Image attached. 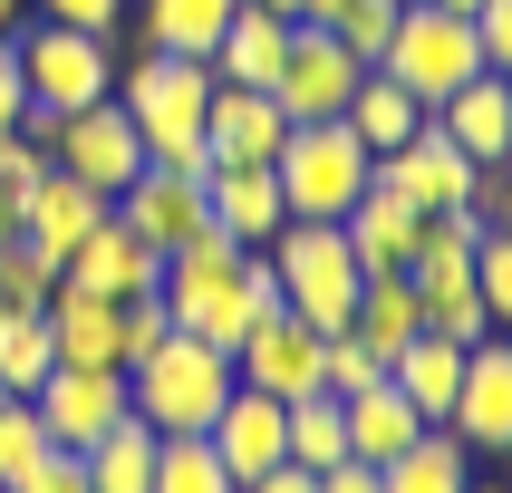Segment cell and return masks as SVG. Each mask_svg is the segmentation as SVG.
<instances>
[{
    "label": "cell",
    "instance_id": "39",
    "mask_svg": "<svg viewBox=\"0 0 512 493\" xmlns=\"http://www.w3.org/2000/svg\"><path fill=\"white\" fill-rule=\"evenodd\" d=\"M29 20H68V29L116 39V29H126V0H29Z\"/></svg>",
    "mask_w": 512,
    "mask_h": 493
},
{
    "label": "cell",
    "instance_id": "32",
    "mask_svg": "<svg viewBox=\"0 0 512 493\" xmlns=\"http://www.w3.org/2000/svg\"><path fill=\"white\" fill-rule=\"evenodd\" d=\"M145 493H242L213 455V435H155V484Z\"/></svg>",
    "mask_w": 512,
    "mask_h": 493
},
{
    "label": "cell",
    "instance_id": "8",
    "mask_svg": "<svg viewBox=\"0 0 512 493\" xmlns=\"http://www.w3.org/2000/svg\"><path fill=\"white\" fill-rule=\"evenodd\" d=\"M49 165L58 174H78L87 194H126L145 174V136H136V116L116 107V97H97V107H78V116H58V136H49Z\"/></svg>",
    "mask_w": 512,
    "mask_h": 493
},
{
    "label": "cell",
    "instance_id": "10",
    "mask_svg": "<svg viewBox=\"0 0 512 493\" xmlns=\"http://www.w3.org/2000/svg\"><path fill=\"white\" fill-rule=\"evenodd\" d=\"M29 406H39V426H49L58 455H87L107 426L136 416V406H126V368H49L29 387Z\"/></svg>",
    "mask_w": 512,
    "mask_h": 493
},
{
    "label": "cell",
    "instance_id": "19",
    "mask_svg": "<svg viewBox=\"0 0 512 493\" xmlns=\"http://www.w3.org/2000/svg\"><path fill=\"white\" fill-rule=\"evenodd\" d=\"M107 213L136 232V242H155V252H174V242H194V232L213 223V213H203V184H194V174H155V165H145L136 184L107 203Z\"/></svg>",
    "mask_w": 512,
    "mask_h": 493
},
{
    "label": "cell",
    "instance_id": "36",
    "mask_svg": "<svg viewBox=\"0 0 512 493\" xmlns=\"http://www.w3.org/2000/svg\"><path fill=\"white\" fill-rule=\"evenodd\" d=\"M474 300H484L493 329H512V232H493V223L474 242Z\"/></svg>",
    "mask_w": 512,
    "mask_h": 493
},
{
    "label": "cell",
    "instance_id": "34",
    "mask_svg": "<svg viewBox=\"0 0 512 493\" xmlns=\"http://www.w3.org/2000/svg\"><path fill=\"white\" fill-rule=\"evenodd\" d=\"M58 368V348H49V319H39V310H10V319H0V387H10V397H29V387H39V377H49Z\"/></svg>",
    "mask_w": 512,
    "mask_h": 493
},
{
    "label": "cell",
    "instance_id": "53",
    "mask_svg": "<svg viewBox=\"0 0 512 493\" xmlns=\"http://www.w3.org/2000/svg\"><path fill=\"white\" fill-rule=\"evenodd\" d=\"M503 165H512V155H503Z\"/></svg>",
    "mask_w": 512,
    "mask_h": 493
},
{
    "label": "cell",
    "instance_id": "11",
    "mask_svg": "<svg viewBox=\"0 0 512 493\" xmlns=\"http://www.w3.org/2000/svg\"><path fill=\"white\" fill-rule=\"evenodd\" d=\"M97 223H107V194H87L78 174L39 165V174H29V194H20V223H10V242H20V252H39V261L58 271V261L78 252Z\"/></svg>",
    "mask_w": 512,
    "mask_h": 493
},
{
    "label": "cell",
    "instance_id": "38",
    "mask_svg": "<svg viewBox=\"0 0 512 493\" xmlns=\"http://www.w3.org/2000/svg\"><path fill=\"white\" fill-rule=\"evenodd\" d=\"M397 10H406V0H348L329 39H348V49H358V58L377 68V49H387V29H397Z\"/></svg>",
    "mask_w": 512,
    "mask_h": 493
},
{
    "label": "cell",
    "instance_id": "20",
    "mask_svg": "<svg viewBox=\"0 0 512 493\" xmlns=\"http://www.w3.org/2000/svg\"><path fill=\"white\" fill-rule=\"evenodd\" d=\"M406 290H416V319H426L435 339H455V348L493 339L484 300H474V252H435V261H406Z\"/></svg>",
    "mask_w": 512,
    "mask_h": 493
},
{
    "label": "cell",
    "instance_id": "14",
    "mask_svg": "<svg viewBox=\"0 0 512 493\" xmlns=\"http://www.w3.org/2000/svg\"><path fill=\"white\" fill-rule=\"evenodd\" d=\"M319 348H329V339H319L310 319L271 310L252 339L232 348V377H242V387H261V397H281V406H290V397H319Z\"/></svg>",
    "mask_w": 512,
    "mask_h": 493
},
{
    "label": "cell",
    "instance_id": "51",
    "mask_svg": "<svg viewBox=\"0 0 512 493\" xmlns=\"http://www.w3.org/2000/svg\"><path fill=\"white\" fill-rule=\"evenodd\" d=\"M0 252H10V232H0Z\"/></svg>",
    "mask_w": 512,
    "mask_h": 493
},
{
    "label": "cell",
    "instance_id": "47",
    "mask_svg": "<svg viewBox=\"0 0 512 493\" xmlns=\"http://www.w3.org/2000/svg\"><path fill=\"white\" fill-rule=\"evenodd\" d=\"M29 29V0H0V39H20Z\"/></svg>",
    "mask_w": 512,
    "mask_h": 493
},
{
    "label": "cell",
    "instance_id": "40",
    "mask_svg": "<svg viewBox=\"0 0 512 493\" xmlns=\"http://www.w3.org/2000/svg\"><path fill=\"white\" fill-rule=\"evenodd\" d=\"M39 165H49V155H29L20 136H0V232L20 223V194H29V174H39Z\"/></svg>",
    "mask_w": 512,
    "mask_h": 493
},
{
    "label": "cell",
    "instance_id": "27",
    "mask_svg": "<svg viewBox=\"0 0 512 493\" xmlns=\"http://www.w3.org/2000/svg\"><path fill=\"white\" fill-rule=\"evenodd\" d=\"M426 319H416V290H406V271H377V281H358V310H348V339L368 348L377 368H397V348L416 339Z\"/></svg>",
    "mask_w": 512,
    "mask_h": 493
},
{
    "label": "cell",
    "instance_id": "16",
    "mask_svg": "<svg viewBox=\"0 0 512 493\" xmlns=\"http://www.w3.org/2000/svg\"><path fill=\"white\" fill-rule=\"evenodd\" d=\"M49 348L58 368H126V300H97V290H49Z\"/></svg>",
    "mask_w": 512,
    "mask_h": 493
},
{
    "label": "cell",
    "instance_id": "3",
    "mask_svg": "<svg viewBox=\"0 0 512 493\" xmlns=\"http://www.w3.org/2000/svg\"><path fill=\"white\" fill-rule=\"evenodd\" d=\"M232 387H242V377H232V348L194 339V329H165V339L126 368V406H136L145 435H213Z\"/></svg>",
    "mask_w": 512,
    "mask_h": 493
},
{
    "label": "cell",
    "instance_id": "2",
    "mask_svg": "<svg viewBox=\"0 0 512 493\" xmlns=\"http://www.w3.org/2000/svg\"><path fill=\"white\" fill-rule=\"evenodd\" d=\"M213 58H165V49H136V68H116V107L136 116L145 136V165L155 174H213L203 155V107H213Z\"/></svg>",
    "mask_w": 512,
    "mask_h": 493
},
{
    "label": "cell",
    "instance_id": "9",
    "mask_svg": "<svg viewBox=\"0 0 512 493\" xmlns=\"http://www.w3.org/2000/svg\"><path fill=\"white\" fill-rule=\"evenodd\" d=\"M358 78H368V58L348 49V39H329V29H290V58L281 78H271V107L290 116V126H319V116H348V97H358Z\"/></svg>",
    "mask_w": 512,
    "mask_h": 493
},
{
    "label": "cell",
    "instance_id": "31",
    "mask_svg": "<svg viewBox=\"0 0 512 493\" xmlns=\"http://www.w3.org/2000/svg\"><path fill=\"white\" fill-rule=\"evenodd\" d=\"M78 464H87V484H97V493H145V484H155V435L126 416V426H107Z\"/></svg>",
    "mask_w": 512,
    "mask_h": 493
},
{
    "label": "cell",
    "instance_id": "43",
    "mask_svg": "<svg viewBox=\"0 0 512 493\" xmlns=\"http://www.w3.org/2000/svg\"><path fill=\"white\" fill-rule=\"evenodd\" d=\"M474 223L512 232V165H484V184H474Z\"/></svg>",
    "mask_w": 512,
    "mask_h": 493
},
{
    "label": "cell",
    "instance_id": "49",
    "mask_svg": "<svg viewBox=\"0 0 512 493\" xmlns=\"http://www.w3.org/2000/svg\"><path fill=\"white\" fill-rule=\"evenodd\" d=\"M252 10H281V20H300V0H252Z\"/></svg>",
    "mask_w": 512,
    "mask_h": 493
},
{
    "label": "cell",
    "instance_id": "25",
    "mask_svg": "<svg viewBox=\"0 0 512 493\" xmlns=\"http://www.w3.org/2000/svg\"><path fill=\"white\" fill-rule=\"evenodd\" d=\"M339 232H348V252H358V271H406V252H416V203L406 194H387V184H368V194L339 213Z\"/></svg>",
    "mask_w": 512,
    "mask_h": 493
},
{
    "label": "cell",
    "instance_id": "28",
    "mask_svg": "<svg viewBox=\"0 0 512 493\" xmlns=\"http://www.w3.org/2000/svg\"><path fill=\"white\" fill-rule=\"evenodd\" d=\"M406 387V406L426 416V426H445L455 416V387H464V348L455 339H435V329H416V339L397 348V368H387Z\"/></svg>",
    "mask_w": 512,
    "mask_h": 493
},
{
    "label": "cell",
    "instance_id": "48",
    "mask_svg": "<svg viewBox=\"0 0 512 493\" xmlns=\"http://www.w3.org/2000/svg\"><path fill=\"white\" fill-rule=\"evenodd\" d=\"M435 10H455V20H474V10H484V0H435Z\"/></svg>",
    "mask_w": 512,
    "mask_h": 493
},
{
    "label": "cell",
    "instance_id": "50",
    "mask_svg": "<svg viewBox=\"0 0 512 493\" xmlns=\"http://www.w3.org/2000/svg\"><path fill=\"white\" fill-rule=\"evenodd\" d=\"M464 493H512V484H484V474H474V484H464Z\"/></svg>",
    "mask_w": 512,
    "mask_h": 493
},
{
    "label": "cell",
    "instance_id": "46",
    "mask_svg": "<svg viewBox=\"0 0 512 493\" xmlns=\"http://www.w3.org/2000/svg\"><path fill=\"white\" fill-rule=\"evenodd\" d=\"M319 493H387V484H377V464L348 455V464H329V474H319Z\"/></svg>",
    "mask_w": 512,
    "mask_h": 493
},
{
    "label": "cell",
    "instance_id": "15",
    "mask_svg": "<svg viewBox=\"0 0 512 493\" xmlns=\"http://www.w3.org/2000/svg\"><path fill=\"white\" fill-rule=\"evenodd\" d=\"M58 281H68V290H97V300H145V290L165 281V252H155V242H136V232L107 213L78 252L58 261Z\"/></svg>",
    "mask_w": 512,
    "mask_h": 493
},
{
    "label": "cell",
    "instance_id": "26",
    "mask_svg": "<svg viewBox=\"0 0 512 493\" xmlns=\"http://www.w3.org/2000/svg\"><path fill=\"white\" fill-rule=\"evenodd\" d=\"M232 10L242 0H126V20L145 29V49H165V58H213Z\"/></svg>",
    "mask_w": 512,
    "mask_h": 493
},
{
    "label": "cell",
    "instance_id": "30",
    "mask_svg": "<svg viewBox=\"0 0 512 493\" xmlns=\"http://www.w3.org/2000/svg\"><path fill=\"white\" fill-rule=\"evenodd\" d=\"M416 126H426V107H416L387 68H368V78H358V97H348V136L368 145V155H387V145H406Z\"/></svg>",
    "mask_w": 512,
    "mask_h": 493
},
{
    "label": "cell",
    "instance_id": "24",
    "mask_svg": "<svg viewBox=\"0 0 512 493\" xmlns=\"http://www.w3.org/2000/svg\"><path fill=\"white\" fill-rule=\"evenodd\" d=\"M339 416H348V455H358V464H387V455H406V445L426 435V416L406 406L397 377H368L358 397H339Z\"/></svg>",
    "mask_w": 512,
    "mask_h": 493
},
{
    "label": "cell",
    "instance_id": "44",
    "mask_svg": "<svg viewBox=\"0 0 512 493\" xmlns=\"http://www.w3.org/2000/svg\"><path fill=\"white\" fill-rule=\"evenodd\" d=\"M29 116V87H20V58H10V39H0V136H20Z\"/></svg>",
    "mask_w": 512,
    "mask_h": 493
},
{
    "label": "cell",
    "instance_id": "17",
    "mask_svg": "<svg viewBox=\"0 0 512 493\" xmlns=\"http://www.w3.org/2000/svg\"><path fill=\"white\" fill-rule=\"evenodd\" d=\"M213 455H223L232 484L271 474V464L290 455V406H281V397H261V387H232L223 416H213Z\"/></svg>",
    "mask_w": 512,
    "mask_h": 493
},
{
    "label": "cell",
    "instance_id": "52",
    "mask_svg": "<svg viewBox=\"0 0 512 493\" xmlns=\"http://www.w3.org/2000/svg\"><path fill=\"white\" fill-rule=\"evenodd\" d=\"M0 493H10V484H0Z\"/></svg>",
    "mask_w": 512,
    "mask_h": 493
},
{
    "label": "cell",
    "instance_id": "22",
    "mask_svg": "<svg viewBox=\"0 0 512 493\" xmlns=\"http://www.w3.org/2000/svg\"><path fill=\"white\" fill-rule=\"evenodd\" d=\"M426 126H435L445 145H464L474 165H503V155H512V78L474 68V78H464L455 97H445V107L426 116Z\"/></svg>",
    "mask_w": 512,
    "mask_h": 493
},
{
    "label": "cell",
    "instance_id": "35",
    "mask_svg": "<svg viewBox=\"0 0 512 493\" xmlns=\"http://www.w3.org/2000/svg\"><path fill=\"white\" fill-rule=\"evenodd\" d=\"M39 455H49V426H39V406L0 387V484H20Z\"/></svg>",
    "mask_w": 512,
    "mask_h": 493
},
{
    "label": "cell",
    "instance_id": "1",
    "mask_svg": "<svg viewBox=\"0 0 512 493\" xmlns=\"http://www.w3.org/2000/svg\"><path fill=\"white\" fill-rule=\"evenodd\" d=\"M155 300L174 310V329H194V339H213V348H242L261 319L281 310V281H271V261H261V252H242V242H223V232L203 223L194 242H174V252H165Z\"/></svg>",
    "mask_w": 512,
    "mask_h": 493
},
{
    "label": "cell",
    "instance_id": "37",
    "mask_svg": "<svg viewBox=\"0 0 512 493\" xmlns=\"http://www.w3.org/2000/svg\"><path fill=\"white\" fill-rule=\"evenodd\" d=\"M49 290H58V271L39 252H20V242H10V252H0V310H49Z\"/></svg>",
    "mask_w": 512,
    "mask_h": 493
},
{
    "label": "cell",
    "instance_id": "7",
    "mask_svg": "<svg viewBox=\"0 0 512 493\" xmlns=\"http://www.w3.org/2000/svg\"><path fill=\"white\" fill-rule=\"evenodd\" d=\"M10 58H20L29 107H49V116H78V107H97V97H116V39H97V29L29 20L20 39H10Z\"/></svg>",
    "mask_w": 512,
    "mask_h": 493
},
{
    "label": "cell",
    "instance_id": "41",
    "mask_svg": "<svg viewBox=\"0 0 512 493\" xmlns=\"http://www.w3.org/2000/svg\"><path fill=\"white\" fill-rule=\"evenodd\" d=\"M10 493H97V484H87V464H78V455H58V445H49V455L29 464Z\"/></svg>",
    "mask_w": 512,
    "mask_h": 493
},
{
    "label": "cell",
    "instance_id": "23",
    "mask_svg": "<svg viewBox=\"0 0 512 493\" xmlns=\"http://www.w3.org/2000/svg\"><path fill=\"white\" fill-rule=\"evenodd\" d=\"M290 29H300V20L242 0V10L223 20V39H213V78H223V87H271V78H281V58H290Z\"/></svg>",
    "mask_w": 512,
    "mask_h": 493
},
{
    "label": "cell",
    "instance_id": "42",
    "mask_svg": "<svg viewBox=\"0 0 512 493\" xmlns=\"http://www.w3.org/2000/svg\"><path fill=\"white\" fill-rule=\"evenodd\" d=\"M474 39H484L493 78H512V0H484V10H474Z\"/></svg>",
    "mask_w": 512,
    "mask_h": 493
},
{
    "label": "cell",
    "instance_id": "29",
    "mask_svg": "<svg viewBox=\"0 0 512 493\" xmlns=\"http://www.w3.org/2000/svg\"><path fill=\"white\" fill-rule=\"evenodd\" d=\"M377 484H387V493H464V484H474V455H464L455 426H426L406 455L377 464Z\"/></svg>",
    "mask_w": 512,
    "mask_h": 493
},
{
    "label": "cell",
    "instance_id": "12",
    "mask_svg": "<svg viewBox=\"0 0 512 493\" xmlns=\"http://www.w3.org/2000/svg\"><path fill=\"white\" fill-rule=\"evenodd\" d=\"M445 426L464 435V455H512V329L464 348V387Z\"/></svg>",
    "mask_w": 512,
    "mask_h": 493
},
{
    "label": "cell",
    "instance_id": "13",
    "mask_svg": "<svg viewBox=\"0 0 512 493\" xmlns=\"http://www.w3.org/2000/svg\"><path fill=\"white\" fill-rule=\"evenodd\" d=\"M377 184H387V194H406L416 213H455V203H474L484 165H474L464 145H445L435 126H416L406 145H387V155H377Z\"/></svg>",
    "mask_w": 512,
    "mask_h": 493
},
{
    "label": "cell",
    "instance_id": "5",
    "mask_svg": "<svg viewBox=\"0 0 512 493\" xmlns=\"http://www.w3.org/2000/svg\"><path fill=\"white\" fill-rule=\"evenodd\" d=\"M261 261H271V281H281V310L310 319L319 339L329 329H348V310H358V252H348L339 223H281L271 242H261Z\"/></svg>",
    "mask_w": 512,
    "mask_h": 493
},
{
    "label": "cell",
    "instance_id": "18",
    "mask_svg": "<svg viewBox=\"0 0 512 493\" xmlns=\"http://www.w3.org/2000/svg\"><path fill=\"white\" fill-rule=\"evenodd\" d=\"M290 136V116L271 107V87H213V107H203V155L213 165H271Z\"/></svg>",
    "mask_w": 512,
    "mask_h": 493
},
{
    "label": "cell",
    "instance_id": "33",
    "mask_svg": "<svg viewBox=\"0 0 512 493\" xmlns=\"http://www.w3.org/2000/svg\"><path fill=\"white\" fill-rule=\"evenodd\" d=\"M290 464H310V474L348 464V416H339L329 387H319V397H290Z\"/></svg>",
    "mask_w": 512,
    "mask_h": 493
},
{
    "label": "cell",
    "instance_id": "21",
    "mask_svg": "<svg viewBox=\"0 0 512 493\" xmlns=\"http://www.w3.org/2000/svg\"><path fill=\"white\" fill-rule=\"evenodd\" d=\"M203 213H213V232H223V242H242V252H261V242L290 223V203H281V184H271V165H213V174H203Z\"/></svg>",
    "mask_w": 512,
    "mask_h": 493
},
{
    "label": "cell",
    "instance_id": "6",
    "mask_svg": "<svg viewBox=\"0 0 512 493\" xmlns=\"http://www.w3.org/2000/svg\"><path fill=\"white\" fill-rule=\"evenodd\" d=\"M377 68L416 97V107H445L474 68H484V39H474V20H455V10H435V0H406L397 29H387V49H377Z\"/></svg>",
    "mask_w": 512,
    "mask_h": 493
},
{
    "label": "cell",
    "instance_id": "4",
    "mask_svg": "<svg viewBox=\"0 0 512 493\" xmlns=\"http://www.w3.org/2000/svg\"><path fill=\"white\" fill-rule=\"evenodd\" d=\"M271 184H281L290 223H339L348 203L377 184V155L348 136V116H319V126H290V136H281Z\"/></svg>",
    "mask_w": 512,
    "mask_h": 493
},
{
    "label": "cell",
    "instance_id": "45",
    "mask_svg": "<svg viewBox=\"0 0 512 493\" xmlns=\"http://www.w3.org/2000/svg\"><path fill=\"white\" fill-rule=\"evenodd\" d=\"M242 493H319V474H310V464H271V474H252V484H242Z\"/></svg>",
    "mask_w": 512,
    "mask_h": 493
}]
</instances>
